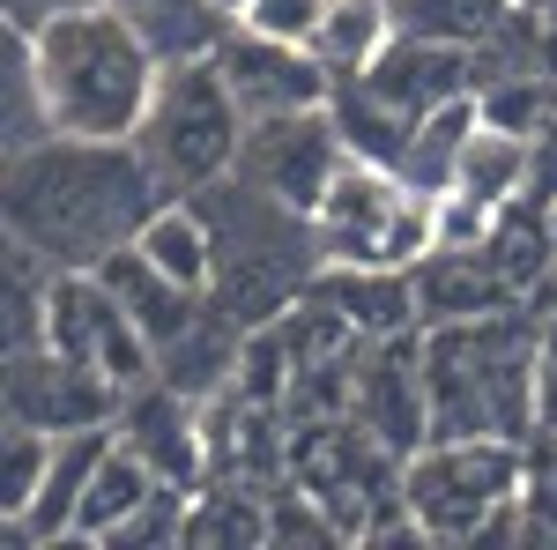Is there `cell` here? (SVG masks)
I'll use <instances>...</instances> for the list:
<instances>
[{
  "instance_id": "1",
  "label": "cell",
  "mask_w": 557,
  "mask_h": 550,
  "mask_svg": "<svg viewBox=\"0 0 557 550\" xmlns=\"http://www.w3.org/2000/svg\"><path fill=\"white\" fill-rule=\"evenodd\" d=\"M157 201L164 186L134 142L52 134L8 157V239L30 246L45 268H97L104 254L134 246Z\"/></svg>"
},
{
  "instance_id": "2",
  "label": "cell",
  "mask_w": 557,
  "mask_h": 550,
  "mask_svg": "<svg viewBox=\"0 0 557 550\" xmlns=\"http://www.w3.org/2000/svg\"><path fill=\"white\" fill-rule=\"evenodd\" d=\"M38 45V83L52 134L83 142H134L149 97L164 83V52L134 23L120 0H67L30 23Z\"/></svg>"
},
{
  "instance_id": "3",
  "label": "cell",
  "mask_w": 557,
  "mask_h": 550,
  "mask_svg": "<svg viewBox=\"0 0 557 550\" xmlns=\"http://www.w3.org/2000/svg\"><path fill=\"white\" fill-rule=\"evenodd\" d=\"M424 380H431V439H528L535 431V380H543V335L513 305L475 313V320H431Z\"/></svg>"
},
{
  "instance_id": "4",
  "label": "cell",
  "mask_w": 557,
  "mask_h": 550,
  "mask_svg": "<svg viewBox=\"0 0 557 550\" xmlns=\"http://www.w3.org/2000/svg\"><path fill=\"white\" fill-rule=\"evenodd\" d=\"M201 216H209L215 231V283L209 297L238 320V328H268V320H283L290 305L312 297L320 283V223L290 201H275L268 186H253L246 171H231V179H215L194 194Z\"/></svg>"
},
{
  "instance_id": "5",
  "label": "cell",
  "mask_w": 557,
  "mask_h": 550,
  "mask_svg": "<svg viewBox=\"0 0 557 550\" xmlns=\"http://www.w3.org/2000/svg\"><path fill=\"white\" fill-rule=\"evenodd\" d=\"M246 105L231 97L223 83V68L209 60H172L164 68V83L149 97V112H141V127H134V149L149 157L157 171V186H164V201H194L201 186L215 179H231L238 171V149H246Z\"/></svg>"
},
{
  "instance_id": "6",
  "label": "cell",
  "mask_w": 557,
  "mask_h": 550,
  "mask_svg": "<svg viewBox=\"0 0 557 550\" xmlns=\"http://www.w3.org/2000/svg\"><path fill=\"white\" fill-rule=\"evenodd\" d=\"M401 499L431 543L491 536L528 506V454L520 439H424L401 462Z\"/></svg>"
},
{
  "instance_id": "7",
  "label": "cell",
  "mask_w": 557,
  "mask_h": 550,
  "mask_svg": "<svg viewBox=\"0 0 557 550\" xmlns=\"http://www.w3.org/2000/svg\"><path fill=\"white\" fill-rule=\"evenodd\" d=\"M45 342L97 365L120 394L157 380V342L97 268H52V283H45Z\"/></svg>"
},
{
  "instance_id": "8",
  "label": "cell",
  "mask_w": 557,
  "mask_h": 550,
  "mask_svg": "<svg viewBox=\"0 0 557 550\" xmlns=\"http://www.w3.org/2000/svg\"><path fill=\"white\" fill-rule=\"evenodd\" d=\"M349 417L380 439L386 454H417L431 439V380H424V328L409 335H386L357 350V372H349Z\"/></svg>"
},
{
  "instance_id": "9",
  "label": "cell",
  "mask_w": 557,
  "mask_h": 550,
  "mask_svg": "<svg viewBox=\"0 0 557 550\" xmlns=\"http://www.w3.org/2000/svg\"><path fill=\"white\" fill-rule=\"evenodd\" d=\"M349 142L335 127V112L320 105V112H275V120H253L246 127V149H238V171L268 186L275 201H290V209H320V194H327V179L343 171Z\"/></svg>"
},
{
  "instance_id": "10",
  "label": "cell",
  "mask_w": 557,
  "mask_h": 550,
  "mask_svg": "<svg viewBox=\"0 0 557 550\" xmlns=\"http://www.w3.org/2000/svg\"><path fill=\"white\" fill-rule=\"evenodd\" d=\"M120 387L104 380L97 365L67 357V350H15L8 357V424H38V431H89V424H120Z\"/></svg>"
},
{
  "instance_id": "11",
  "label": "cell",
  "mask_w": 557,
  "mask_h": 550,
  "mask_svg": "<svg viewBox=\"0 0 557 550\" xmlns=\"http://www.w3.org/2000/svg\"><path fill=\"white\" fill-rule=\"evenodd\" d=\"M215 68L231 97L246 105V120H275V112H320L335 97V75L320 68L312 45H275V38H253L231 23V38L215 45Z\"/></svg>"
},
{
  "instance_id": "12",
  "label": "cell",
  "mask_w": 557,
  "mask_h": 550,
  "mask_svg": "<svg viewBox=\"0 0 557 550\" xmlns=\"http://www.w3.org/2000/svg\"><path fill=\"white\" fill-rule=\"evenodd\" d=\"M120 439H127L172 491H201V484H209V424H201V402H194V394H178V387H164V380L134 387L127 402H120Z\"/></svg>"
},
{
  "instance_id": "13",
  "label": "cell",
  "mask_w": 557,
  "mask_h": 550,
  "mask_svg": "<svg viewBox=\"0 0 557 550\" xmlns=\"http://www.w3.org/2000/svg\"><path fill=\"white\" fill-rule=\"evenodd\" d=\"M401 171L394 164H372V157H343V171L327 179V194H320V254L327 260H364V268H380V239H386V216L401 201Z\"/></svg>"
},
{
  "instance_id": "14",
  "label": "cell",
  "mask_w": 557,
  "mask_h": 550,
  "mask_svg": "<svg viewBox=\"0 0 557 550\" xmlns=\"http://www.w3.org/2000/svg\"><path fill=\"white\" fill-rule=\"evenodd\" d=\"M112 439H120V424L60 431V447H52V468H45L38 506H30L23 521H15V528H8V543H15V550L75 543V513H83V491H89V476H97V462L112 454Z\"/></svg>"
},
{
  "instance_id": "15",
  "label": "cell",
  "mask_w": 557,
  "mask_h": 550,
  "mask_svg": "<svg viewBox=\"0 0 557 550\" xmlns=\"http://www.w3.org/2000/svg\"><path fill=\"white\" fill-rule=\"evenodd\" d=\"M312 297H327L364 342L409 335L424 328V297H417V268H364V260H327Z\"/></svg>"
},
{
  "instance_id": "16",
  "label": "cell",
  "mask_w": 557,
  "mask_h": 550,
  "mask_svg": "<svg viewBox=\"0 0 557 550\" xmlns=\"http://www.w3.org/2000/svg\"><path fill=\"white\" fill-rule=\"evenodd\" d=\"M417 297H424V328L431 320H475V313H498L513 305L506 268L491 260V246H438L417 260Z\"/></svg>"
},
{
  "instance_id": "17",
  "label": "cell",
  "mask_w": 557,
  "mask_h": 550,
  "mask_svg": "<svg viewBox=\"0 0 557 550\" xmlns=\"http://www.w3.org/2000/svg\"><path fill=\"white\" fill-rule=\"evenodd\" d=\"M97 276L120 291V305H127L134 320L149 328V342L164 350V342H178L194 320H201V291H186V283H172L164 268H149L141 260V246H120V254L97 260Z\"/></svg>"
},
{
  "instance_id": "18",
  "label": "cell",
  "mask_w": 557,
  "mask_h": 550,
  "mask_svg": "<svg viewBox=\"0 0 557 550\" xmlns=\"http://www.w3.org/2000/svg\"><path fill=\"white\" fill-rule=\"evenodd\" d=\"M164 491V476L134 454L127 439H112V454L97 462V476H89V491H83V513H75V543H112L120 528H127L134 513L149 506Z\"/></svg>"
},
{
  "instance_id": "19",
  "label": "cell",
  "mask_w": 557,
  "mask_h": 550,
  "mask_svg": "<svg viewBox=\"0 0 557 550\" xmlns=\"http://www.w3.org/2000/svg\"><path fill=\"white\" fill-rule=\"evenodd\" d=\"M134 246H141L149 268H164L186 291H209L215 283V231H209V216H201V201H178V194L157 201L149 223L134 231Z\"/></svg>"
},
{
  "instance_id": "20",
  "label": "cell",
  "mask_w": 557,
  "mask_h": 550,
  "mask_svg": "<svg viewBox=\"0 0 557 550\" xmlns=\"http://www.w3.org/2000/svg\"><path fill=\"white\" fill-rule=\"evenodd\" d=\"M528 186H535V134L483 120V127L469 134V149H461V164H454V194H475V201L506 209Z\"/></svg>"
},
{
  "instance_id": "21",
  "label": "cell",
  "mask_w": 557,
  "mask_h": 550,
  "mask_svg": "<svg viewBox=\"0 0 557 550\" xmlns=\"http://www.w3.org/2000/svg\"><path fill=\"white\" fill-rule=\"evenodd\" d=\"M483 127V97H446V105H431L417 112V127H409V149H401V179L409 186H424V194H446L454 186V164H461V149H469V134Z\"/></svg>"
},
{
  "instance_id": "22",
  "label": "cell",
  "mask_w": 557,
  "mask_h": 550,
  "mask_svg": "<svg viewBox=\"0 0 557 550\" xmlns=\"http://www.w3.org/2000/svg\"><path fill=\"white\" fill-rule=\"evenodd\" d=\"M327 112H335V127H343L349 157H372V164H401V149H409V112L386 97L372 75H343L335 97H327Z\"/></svg>"
},
{
  "instance_id": "23",
  "label": "cell",
  "mask_w": 557,
  "mask_h": 550,
  "mask_svg": "<svg viewBox=\"0 0 557 550\" xmlns=\"http://www.w3.org/2000/svg\"><path fill=\"white\" fill-rule=\"evenodd\" d=\"M394 38H401L394 0H335V8H327V23L312 30V52H320V68L343 83V75L380 68V52H386Z\"/></svg>"
},
{
  "instance_id": "24",
  "label": "cell",
  "mask_w": 557,
  "mask_h": 550,
  "mask_svg": "<svg viewBox=\"0 0 557 550\" xmlns=\"http://www.w3.org/2000/svg\"><path fill=\"white\" fill-rule=\"evenodd\" d=\"M0 120H8V157L52 142V112H45V83H38V45H30V23L23 15L0 30Z\"/></svg>"
},
{
  "instance_id": "25",
  "label": "cell",
  "mask_w": 557,
  "mask_h": 550,
  "mask_svg": "<svg viewBox=\"0 0 557 550\" xmlns=\"http://www.w3.org/2000/svg\"><path fill=\"white\" fill-rule=\"evenodd\" d=\"M520 8H528V0H394L401 30H417V38H446V45L506 38V23H513Z\"/></svg>"
},
{
  "instance_id": "26",
  "label": "cell",
  "mask_w": 557,
  "mask_h": 550,
  "mask_svg": "<svg viewBox=\"0 0 557 550\" xmlns=\"http://www.w3.org/2000/svg\"><path fill=\"white\" fill-rule=\"evenodd\" d=\"M52 447H60V439L38 431V424H8V447H0V513H8V528L38 506L45 468H52Z\"/></svg>"
},
{
  "instance_id": "27",
  "label": "cell",
  "mask_w": 557,
  "mask_h": 550,
  "mask_svg": "<svg viewBox=\"0 0 557 550\" xmlns=\"http://www.w3.org/2000/svg\"><path fill=\"white\" fill-rule=\"evenodd\" d=\"M327 8H335V0H253V8L238 15V30L275 38V45H312V30L327 23Z\"/></svg>"
},
{
  "instance_id": "28",
  "label": "cell",
  "mask_w": 557,
  "mask_h": 550,
  "mask_svg": "<svg viewBox=\"0 0 557 550\" xmlns=\"http://www.w3.org/2000/svg\"><path fill=\"white\" fill-rule=\"evenodd\" d=\"M535 112H543V89L528 83V75H498V89H483V120H498V127H520L535 134Z\"/></svg>"
},
{
  "instance_id": "29",
  "label": "cell",
  "mask_w": 557,
  "mask_h": 550,
  "mask_svg": "<svg viewBox=\"0 0 557 550\" xmlns=\"http://www.w3.org/2000/svg\"><path fill=\"white\" fill-rule=\"evenodd\" d=\"M528 506H543L557 521V431H543V454L528 462Z\"/></svg>"
},
{
  "instance_id": "30",
  "label": "cell",
  "mask_w": 557,
  "mask_h": 550,
  "mask_svg": "<svg viewBox=\"0 0 557 550\" xmlns=\"http://www.w3.org/2000/svg\"><path fill=\"white\" fill-rule=\"evenodd\" d=\"M215 15H223V23H238V15H246V8H253V0H209Z\"/></svg>"
},
{
  "instance_id": "31",
  "label": "cell",
  "mask_w": 557,
  "mask_h": 550,
  "mask_svg": "<svg viewBox=\"0 0 557 550\" xmlns=\"http://www.w3.org/2000/svg\"><path fill=\"white\" fill-rule=\"evenodd\" d=\"M120 8H127V15H149V8H164V0H120Z\"/></svg>"
},
{
  "instance_id": "32",
  "label": "cell",
  "mask_w": 557,
  "mask_h": 550,
  "mask_svg": "<svg viewBox=\"0 0 557 550\" xmlns=\"http://www.w3.org/2000/svg\"><path fill=\"white\" fill-rule=\"evenodd\" d=\"M550 231H557V194H550Z\"/></svg>"
},
{
  "instance_id": "33",
  "label": "cell",
  "mask_w": 557,
  "mask_h": 550,
  "mask_svg": "<svg viewBox=\"0 0 557 550\" xmlns=\"http://www.w3.org/2000/svg\"><path fill=\"white\" fill-rule=\"evenodd\" d=\"M528 8H543V0H528Z\"/></svg>"
}]
</instances>
